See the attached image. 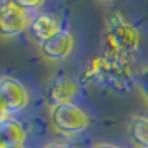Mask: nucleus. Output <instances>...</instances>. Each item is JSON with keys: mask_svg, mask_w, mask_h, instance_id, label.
Listing matches in <instances>:
<instances>
[{"mask_svg": "<svg viewBox=\"0 0 148 148\" xmlns=\"http://www.w3.org/2000/svg\"><path fill=\"white\" fill-rule=\"evenodd\" d=\"M82 80L85 83H97L107 87L115 92H127L133 85V75L125 58L103 53L88 62Z\"/></svg>", "mask_w": 148, "mask_h": 148, "instance_id": "obj_1", "label": "nucleus"}, {"mask_svg": "<svg viewBox=\"0 0 148 148\" xmlns=\"http://www.w3.org/2000/svg\"><path fill=\"white\" fill-rule=\"evenodd\" d=\"M105 43L107 53L125 58L140 48L141 34L121 12H113L107 18Z\"/></svg>", "mask_w": 148, "mask_h": 148, "instance_id": "obj_2", "label": "nucleus"}, {"mask_svg": "<svg viewBox=\"0 0 148 148\" xmlns=\"http://www.w3.org/2000/svg\"><path fill=\"white\" fill-rule=\"evenodd\" d=\"M52 127L62 135H80L87 132L92 118L82 107L75 103L55 105L50 110Z\"/></svg>", "mask_w": 148, "mask_h": 148, "instance_id": "obj_3", "label": "nucleus"}, {"mask_svg": "<svg viewBox=\"0 0 148 148\" xmlns=\"http://www.w3.org/2000/svg\"><path fill=\"white\" fill-rule=\"evenodd\" d=\"M28 22L27 12L17 5V2H5L0 5V37L12 38L23 34Z\"/></svg>", "mask_w": 148, "mask_h": 148, "instance_id": "obj_4", "label": "nucleus"}, {"mask_svg": "<svg viewBox=\"0 0 148 148\" xmlns=\"http://www.w3.org/2000/svg\"><path fill=\"white\" fill-rule=\"evenodd\" d=\"M0 98L10 115L18 113L28 105V92L25 85L8 75L0 77Z\"/></svg>", "mask_w": 148, "mask_h": 148, "instance_id": "obj_5", "label": "nucleus"}, {"mask_svg": "<svg viewBox=\"0 0 148 148\" xmlns=\"http://www.w3.org/2000/svg\"><path fill=\"white\" fill-rule=\"evenodd\" d=\"M75 47V37L70 30L62 28L57 35H53L50 40L43 42L40 45V53L43 58L50 62H60L65 60L68 55L73 52Z\"/></svg>", "mask_w": 148, "mask_h": 148, "instance_id": "obj_6", "label": "nucleus"}, {"mask_svg": "<svg viewBox=\"0 0 148 148\" xmlns=\"http://www.w3.org/2000/svg\"><path fill=\"white\" fill-rule=\"evenodd\" d=\"M60 30L62 27L55 17H52L48 14H38L30 18L28 27H27V34L35 43L42 45L43 42L50 40L53 35H57Z\"/></svg>", "mask_w": 148, "mask_h": 148, "instance_id": "obj_7", "label": "nucleus"}, {"mask_svg": "<svg viewBox=\"0 0 148 148\" xmlns=\"http://www.w3.org/2000/svg\"><path fill=\"white\" fill-rule=\"evenodd\" d=\"M80 92V85L70 78H58L48 87V101L55 105H65L73 103V98Z\"/></svg>", "mask_w": 148, "mask_h": 148, "instance_id": "obj_8", "label": "nucleus"}, {"mask_svg": "<svg viewBox=\"0 0 148 148\" xmlns=\"http://www.w3.org/2000/svg\"><path fill=\"white\" fill-rule=\"evenodd\" d=\"M25 138H27V130L23 123L15 120L12 115L0 121V140L3 141L5 147L23 145Z\"/></svg>", "mask_w": 148, "mask_h": 148, "instance_id": "obj_9", "label": "nucleus"}, {"mask_svg": "<svg viewBox=\"0 0 148 148\" xmlns=\"http://www.w3.org/2000/svg\"><path fill=\"white\" fill-rule=\"evenodd\" d=\"M130 140L136 148H148V116L135 115L130 120Z\"/></svg>", "mask_w": 148, "mask_h": 148, "instance_id": "obj_10", "label": "nucleus"}, {"mask_svg": "<svg viewBox=\"0 0 148 148\" xmlns=\"http://www.w3.org/2000/svg\"><path fill=\"white\" fill-rule=\"evenodd\" d=\"M136 83H138V88H140V92H141V95H143L145 101L148 103V67L145 68V70H141V73H140V77H138Z\"/></svg>", "mask_w": 148, "mask_h": 148, "instance_id": "obj_11", "label": "nucleus"}, {"mask_svg": "<svg viewBox=\"0 0 148 148\" xmlns=\"http://www.w3.org/2000/svg\"><path fill=\"white\" fill-rule=\"evenodd\" d=\"M17 5H18L22 10H25L27 14H30L35 8H40L42 5H43V2H23V0H20V2H17Z\"/></svg>", "mask_w": 148, "mask_h": 148, "instance_id": "obj_12", "label": "nucleus"}, {"mask_svg": "<svg viewBox=\"0 0 148 148\" xmlns=\"http://www.w3.org/2000/svg\"><path fill=\"white\" fill-rule=\"evenodd\" d=\"M7 116H10V113H8L7 107L3 105V101H2V98H0V121H2V120H5Z\"/></svg>", "mask_w": 148, "mask_h": 148, "instance_id": "obj_13", "label": "nucleus"}, {"mask_svg": "<svg viewBox=\"0 0 148 148\" xmlns=\"http://www.w3.org/2000/svg\"><path fill=\"white\" fill-rule=\"evenodd\" d=\"M92 148H121L115 143H107V141H100V143H95Z\"/></svg>", "mask_w": 148, "mask_h": 148, "instance_id": "obj_14", "label": "nucleus"}, {"mask_svg": "<svg viewBox=\"0 0 148 148\" xmlns=\"http://www.w3.org/2000/svg\"><path fill=\"white\" fill-rule=\"evenodd\" d=\"M43 148H70V147L62 145V143H50V145H47V147H43Z\"/></svg>", "mask_w": 148, "mask_h": 148, "instance_id": "obj_15", "label": "nucleus"}, {"mask_svg": "<svg viewBox=\"0 0 148 148\" xmlns=\"http://www.w3.org/2000/svg\"><path fill=\"white\" fill-rule=\"evenodd\" d=\"M3 148H25L23 145H14V147H3Z\"/></svg>", "mask_w": 148, "mask_h": 148, "instance_id": "obj_16", "label": "nucleus"}, {"mask_svg": "<svg viewBox=\"0 0 148 148\" xmlns=\"http://www.w3.org/2000/svg\"><path fill=\"white\" fill-rule=\"evenodd\" d=\"M3 147H5V145H3V141L0 140V148H3Z\"/></svg>", "mask_w": 148, "mask_h": 148, "instance_id": "obj_17", "label": "nucleus"}]
</instances>
